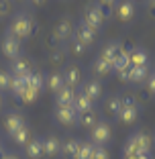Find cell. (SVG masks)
<instances>
[{
  "label": "cell",
  "mask_w": 155,
  "mask_h": 159,
  "mask_svg": "<svg viewBox=\"0 0 155 159\" xmlns=\"http://www.w3.org/2000/svg\"><path fill=\"white\" fill-rule=\"evenodd\" d=\"M82 23L84 25H88V27H92L94 31H102V27H104V14H102V10H100V6L96 4V0L94 2H90V4H86L84 6V10H82Z\"/></svg>",
  "instance_id": "cell-4"
},
{
  "label": "cell",
  "mask_w": 155,
  "mask_h": 159,
  "mask_svg": "<svg viewBox=\"0 0 155 159\" xmlns=\"http://www.w3.org/2000/svg\"><path fill=\"white\" fill-rule=\"evenodd\" d=\"M61 155V141L57 139L55 135H49L43 139V157L55 159Z\"/></svg>",
  "instance_id": "cell-14"
},
{
  "label": "cell",
  "mask_w": 155,
  "mask_h": 159,
  "mask_svg": "<svg viewBox=\"0 0 155 159\" xmlns=\"http://www.w3.org/2000/svg\"><path fill=\"white\" fill-rule=\"evenodd\" d=\"M122 159H151L149 153H135V155H129V157H122Z\"/></svg>",
  "instance_id": "cell-40"
},
{
  "label": "cell",
  "mask_w": 155,
  "mask_h": 159,
  "mask_svg": "<svg viewBox=\"0 0 155 159\" xmlns=\"http://www.w3.org/2000/svg\"><path fill=\"white\" fill-rule=\"evenodd\" d=\"M80 92L86 94L92 102H96V100L102 98V82L98 78H90V80H86V82L80 84Z\"/></svg>",
  "instance_id": "cell-12"
},
{
  "label": "cell",
  "mask_w": 155,
  "mask_h": 159,
  "mask_svg": "<svg viewBox=\"0 0 155 159\" xmlns=\"http://www.w3.org/2000/svg\"><path fill=\"white\" fill-rule=\"evenodd\" d=\"M118 0H96V4L100 6V10H102L104 19H108V16H112L114 12V6H116Z\"/></svg>",
  "instance_id": "cell-33"
},
{
  "label": "cell",
  "mask_w": 155,
  "mask_h": 159,
  "mask_svg": "<svg viewBox=\"0 0 155 159\" xmlns=\"http://www.w3.org/2000/svg\"><path fill=\"white\" fill-rule=\"evenodd\" d=\"M63 47H66V51L70 53V55H74V57H80V55H84V53H86V47L82 45L80 41H75L74 37H71Z\"/></svg>",
  "instance_id": "cell-29"
},
{
  "label": "cell",
  "mask_w": 155,
  "mask_h": 159,
  "mask_svg": "<svg viewBox=\"0 0 155 159\" xmlns=\"http://www.w3.org/2000/svg\"><path fill=\"white\" fill-rule=\"evenodd\" d=\"M153 147H155L153 135H149L147 131H135L129 135L127 143L122 147V157H129L135 153H151Z\"/></svg>",
  "instance_id": "cell-1"
},
{
  "label": "cell",
  "mask_w": 155,
  "mask_h": 159,
  "mask_svg": "<svg viewBox=\"0 0 155 159\" xmlns=\"http://www.w3.org/2000/svg\"><path fill=\"white\" fill-rule=\"evenodd\" d=\"M92 159H110V153H108L106 147H98V145H96V149H94V157H92Z\"/></svg>",
  "instance_id": "cell-37"
},
{
  "label": "cell",
  "mask_w": 155,
  "mask_h": 159,
  "mask_svg": "<svg viewBox=\"0 0 155 159\" xmlns=\"http://www.w3.org/2000/svg\"><path fill=\"white\" fill-rule=\"evenodd\" d=\"M127 57H129V66H147V61H149V53L143 47L127 49Z\"/></svg>",
  "instance_id": "cell-17"
},
{
  "label": "cell",
  "mask_w": 155,
  "mask_h": 159,
  "mask_svg": "<svg viewBox=\"0 0 155 159\" xmlns=\"http://www.w3.org/2000/svg\"><path fill=\"white\" fill-rule=\"evenodd\" d=\"M153 139H155V135H153Z\"/></svg>",
  "instance_id": "cell-46"
},
{
  "label": "cell",
  "mask_w": 155,
  "mask_h": 159,
  "mask_svg": "<svg viewBox=\"0 0 155 159\" xmlns=\"http://www.w3.org/2000/svg\"><path fill=\"white\" fill-rule=\"evenodd\" d=\"M25 155L27 159H41L43 157V139H31L25 145Z\"/></svg>",
  "instance_id": "cell-22"
},
{
  "label": "cell",
  "mask_w": 155,
  "mask_h": 159,
  "mask_svg": "<svg viewBox=\"0 0 155 159\" xmlns=\"http://www.w3.org/2000/svg\"><path fill=\"white\" fill-rule=\"evenodd\" d=\"M12 8V0H0V19H4Z\"/></svg>",
  "instance_id": "cell-36"
},
{
  "label": "cell",
  "mask_w": 155,
  "mask_h": 159,
  "mask_svg": "<svg viewBox=\"0 0 155 159\" xmlns=\"http://www.w3.org/2000/svg\"><path fill=\"white\" fill-rule=\"evenodd\" d=\"M94 108V102L86 96V94H82V92H75V98H74V110L78 114H82V112H86V110H92Z\"/></svg>",
  "instance_id": "cell-26"
},
{
  "label": "cell",
  "mask_w": 155,
  "mask_h": 159,
  "mask_svg": "<svg viewBox=\"0 0 155 159\" xmlns=\"http://www.w3.org/2000/svg\"><path fill=\"white\" fill-rule=\"evenodd\" d=\"M39 94H41V92H37V90H33V88H29V86H27V88L16 96V100H21V102H25V104H31V102H35V100L39 98Z\"/></svg>",
  "instance_id": "cell-32"
},
{
  "label": "cell",
  "mask_w": 155,
  "mask_h": 159,
  "mask_svg": "<svg viewBox=\"0 0 155 159\" xmlns=\"http://www.w3.org/2000/svg\"><path fill=\"white\" fill-rule=\"evenodd\" d=\"M4 155H6V151L2 149V145H0V159H4Z\"/></svg>",
  "instance_id": "cell-43"
},
{
  "label": "cell",
  "mask_w": 155,
  "mask_h": 159,
  "mask_svg": "<svg viewBox=\"0 0 155 159\" xmlns=\"http://www.w3.org/2000/svg\"><path fill=\"white\" fill-rule=\"evenodd\" d=\"M4 159H19V157H16V155H12V153H6Z\"/></svg>",
  "instance_id": "cell-42"
},
{
  "label": "cell",
  "mask_w": 155,
  "mask_h": 159,
  "mask_svg": "<svg viewBox=\"0 0 155 159\" xmlns=\"http://www.w3.org/2000/svg\"><path fill=\"white\" fill-rule=\"evenodd\" d=\"M94 149H96V145L94 143H84V141H82V147H80V157L78 159H92L94 157Z\"/></svg>",
  "instance_id": "cell-34"
},
{
  "label": "cell",
  "mask_w": 155,
  "mask_h": 159,
  "mask_svg": "<svg viewBox=\"0 0 155 159\" xmlns=\"http://www.w3.org/2000/svg\"><path fill=\"white\" fill-rule=\"evenodd\" d=\"M10 74L12 75H16V78H29V75L33 74V63H31V59L29 57H25V55H21V57H16L14 61H10Z\"/></svg>",
  "instance_id": "cell-11"
},
{
  "label": "cell",
  "mask_w": 155,
  "mask_h": 159,
  "mask_svg": "<svg viewBox=\"0 0 155 159\" xmlns=\"http://www.w3.org/2000/svg\"><path fill=\"white\" fill-rule=\"evenodd\" d=\"M33 29H35V20H33L31 14L29 12H16L12 16V20H10L8 29H6V33L16 37L19 41H23V39H29L33 35Z\"/></svg>",
  "instance_id": "cell-2"
},
{
  "label": "cell",
  "mask_w": 155,
  "mask_h": 159,
  "mask_svg": "<svg viewBox=\"0 0 155 159\" xmlns=\"http://www.w3.org/2000/svg\"><path fill=\"white\" fill-rule=\"evenodd\" d=\"M149 66H131L127 71L129 75V82L131 84H143V82H147V78H149Z\"/></svg>",
  "instance_id": "cell-18"
},
{
  "label": "cell",
  "mask_w": 155,
  "mask_h": 159,
  "mask_svg": "<svg viewBox=\"0 0 155 159\" xmlns=\"http://www.w3.org/2000/svg\"><path fill=\"white\" fill-rule=\"evenodd\" d=\"M100 120V114L96 108H92V110H86V112L78 114V125L84 126V129H92V126L96 125V122Z\"/></svg>",
  "instance_id": "cell-23"
},
{
  "label": "cell",
  "mask_w": 155,
  "mask_h": 159,
  "mask_svg": "<svg viewBox=\"0 0 155 159\" xmlns=\"http://www.w3.org/2000/svg\"><path fill=\"white\" fill-rule=\"evenodd\" d=\"M75 92H78V90H74V88H67V86H63V88H61L59 92L55 94V108H66V106H74V98H75Z\"/></svg>",
  "instance_id": "cell-16"
},
{
  "label": "cell",
  "mask_w": 155,
  "mask_h": 159,
  "mask_svg": "<svg viewBox=\"0 0 155 159\" xmlns=\"http://www.w3.org/2000/svg\"><path fill=\"white\" fill-rule=\"evenodd\" d=\"M61 75H63V82H66L67 88L75 90L78 86L82 84V67L78 66V63H74V61H67L66 66H63Z\"/></svg>",
  "instance_id": "cell-10"
},
{
  "label": "cell",
  "mask_w": 155,
  "mask_h": 159,
  "mask_svg": "<svg viewBox=\"0 0 155 159\" xmlns=\"http://www.w3.org/2000/svg\"><path fill=\"white\" fill-rule=\"evenodd\" d=\"M21 126H25V116L21 112H16V110H12V112H8L4 116V131L8 133H14L16 129H21Z\"/></svg>",
  "instance_id": "cell-20"
},
{
  "label": "cell",
  "mask_w": 155,
  "mask_h": 159,
  "mask_svg": "<svg viewBox=\"0 0 155 159\" xmlns=\"http://www.w3.org/2000/svg\"><path fill=\"white\" fill-rule=\"evenodd\" d=\"M121 106H122V98L118 96V94H112V96H108L106 102H104V110H106L108 116H118V112H121Z\"/></svg>",
  "instance_id": "cell-24"
},
{
  "label": "cell",
  "mask_w": 155,
  "mask_h": 159,
  "mask_svg": "<svg viewBox=\"0 0 155 159\" xmlns=\"http://www.w3.org/2000/svg\"><path fill=\"white\" fill-rule=\"evenodd\" d=\"M129 57H127V49H125V51L121 53V55L116 57V59L112 61V70L116 71V74H122V71H127L129 70Z\"/></svg>",
  "instance_id": "cell-31"
},
{
  "label": "cell",
  "mask_w": 155,
  "mask_h": 159,
  "mask_svg": "<svg viewBox=\"0 0 155 159\" xmlns=\"http://www.w3.org/2000/svg\"><path fill=\"white\" fill-rule=\"evenodd\" d=\"M45 86H47V90H51L53 94H57L63 86H66V82H63V75H61V71H51V74L45 78Z\"/></svg>",
  "instance_id": "cell-25"
},
{
  "label": "cell",
  "mask_w": 155,
  "mask_h": 159,
  "mask_svg": "<svg viewBox=\"0 0 155 159\" xmlns=\"http://www.w3.org/2000/svg\"><path fill=\"white\" fill-rule=\"evenodd\" d=\"M122 98V106H121V112H118V120L122 125H133L137 122L139 114H141V104L135 96H121Z\"/></svg>",
  "instance_id": "cell-3"
},
{
  "label": "cell",
  "mask_w": 155,
  "mask_h": 159,
  "mask_svg": "<svg viewBox=\"0 0 155 159\" xmlns=\"http://www.w3.org/2000/svg\"><path fill=\"white\" fill-rule=\"evenodd\" d=\"M2 102H4V98H2V92H0V108H2Z\"/></svg>",
  "instance_id": "cell-44"
},
{
  "label": "cell",
  "mask_w": 155,
  "mask_h": 159,
  "mask_svg": "<svg viewBox=\"0 0 155 159\" xmlns=\"http://www.w3.org/2000/svg\"><path fill=\"white\" fill-rule=\"evenodd\" d=\"M10 80H12V74L8 70H0V92L10 88Z\"/></svg>",
  "instance_id": "cell-35"
},
{
  "label": "cell",
  "mask_w": 155,
  "mask_h": 159,
  "mask_svg": "<svg viewBox=\"0 0 155 159\" xmlns=\"http://www.w3.org/2000/svg\"><path fill=\"white\" fill-rule=\"evenodd\" d=\"M55 120L61 126H75L78 125V112L74 110V106H66V108H55L53 112Z\"/></svg>",
  "instance_id": "cell-13"
},
{
  "label": "cell",
  "mask_w": 155,
  "mask_h": 159,
  "mask_svg": "<svg viewBox=\"0 0 155 159\" xmlns=\"http://www.w3.org/2000/svg\"><path fill=\"white\" fill-rule=\"evenodd\" d=\"M0 51H2V55H4L6 59L14 61L16 57L23 55V45H21V41L16 37L4 33V37H2V41H0Z\"/></svg>",
  "instance_id": "cell-6"
},
{
  "label": "cell",
  "mask_w": 155,
  "mask_h": 159,
  "mask_svg": "<svg viewBox=\"0 0 155 159\" xmlns=\"http://www.w3.org/2000/svg\"><path fill=\"white\" fill-rule=\"evenodd\" d=\"M110 139H112V129H110V125L106 120L100 118L90 129V143H94L98 147H106V143H110Z\"/></svg>",
  "instance_id": "cell-5"
},
{
  "label": "cell",
  "mask_w": 155,
  "mask_h": 159,
  "mask_svg": "<svg viewBox=\"0 0 155 159\" xmlns=\"http://www.w3.org/2000/svg\"><path fill=\"white\" fill-rule=\"evenodd\" d=\"M96 37H98V31H94L92 27L84 25L82 20L75 25V29H74V39H75V41H80L86 49H88V47H92L96 43Z\"/></svg>",
  "instance_id": "cell-9"
},
{
  "label": "cell",
  "mask_w": 155,
  "mask_h": 159,
  "mask_svg": "<svg viewBox=\"0 0 155 159\" xmlns=\"http://www.w3.org/2000/svg\"><path fill=\"white\" fill-rule=\"evenodd\" d=\"M147 92L151 94V96H155V71L153 74H149V78H147Z\"/></svg>",
  "instance_id": "cell-38"
},
{
  "label": "cell",
  "mask_w": 155,
  "mask_h": 159,
  "mask_svg": "<svg viewBox=\"0 0 155 159\" xmlns=\"http://www.w3.org/2000/svg\"><path fill=\"white\" fill-rule=\"evenodd\" d=\"M125 51V45H122L121 41H108L106 45L102 47V51H100L98 57H102V59H106L108 63H112L114 59H116L121 53Z\"/></svg>",
  "instance_id": "cell-15"
},
{
  "label": "cell",
  "mask_w": 155,
  "mask_h": 159,
  "mask_svg": "<svg viewBox=\"0 0 155 159\" xmlns=\"http://www.w3.org/2000/svg\"><path fill=\"white\" fill-rule=\"evenodd\" d=\"M133 2H135V4H137V2H145V0H133Z\"/></svg>",
  "instance_id": "cell-45"
},
{
  "label": "cell",
  "mask_w": 155,
  "mask_h": 159,
  "mask_svg": "<svg viewBox=\"0 0 155 159\" xmlns=\"http://www.w3.org/2000/svg\"><path fill=\"white\" fill-rule=\"evenodd\" d=\"M145 6H147L149 16H153V19H155V0H145Z\"/></svg>",
  "instance_id": "cell-39"
},
{
  "label": "cell",
  "mask_w": 155,
  "mask_h": 159,
  "mask_svg": "<svg viewBox=\"0 0 155 159\" xmlns=\"http://www.w3.org/2000/svg\"><path fill=\"white\" fill-rule=\"evenodd\" d=\"M27 86L37 90V92H41V90L45 88V74H43V71H33V74L27 78Z\"/></svg>",
  "instance_id": "cell-28"
},
{
  "label": "cell",
  "mask_w": 155,
  "mask_h": 159,
  "mask_svg": "<svg viewBox=\"0 0 155 159\" xmlns=\"http://www.w3.org/2000/svg\"><path fill=\"white\" fill-rule=\"evenodd\" d=\"M74 29H75V25H74V20H71L70 16H61V19L57 20V25L53 27L51 33L61 45H66V43L74 37Z\"/></svg>",
  "instance_id": "cell-7"
},
{
  "label": "cell",
  "mask_w": 155,
  "mask_h": 159,
  "mask_svg": "<svg viewBox=\"0 0 155 159\" xmlns=\"http://www.w3.org/2000/svg\"><path fill=\"white\" fill-rule=\"evenodd\" d=\"M135 14H137V4L133 2V0H118L116 6H114V12L112 16H116L121 23H131L133 19H135Z\"/></svg>",
  "instance_id": "cell-8"
},
{
  "label": "cell",
  "mask_w": 155,
  "mask_h": 159,
  "mask_svg": "<svg viewBox=\"0 0 155 159\" xmlns=\"http://www.w3.org/2000/svg\"><path fill=\"white\" fill-rule=\"evenodd\" d=\"M8 137L16 143V145H27L29 141H31V131H29V126L25 125V126H21V129H16L14 133H10Z\"/></svg>",
  "instance_id": "cell-27"
},
{
  "label": "cell",
  "mask_w": 155,
  "mask_h": 159,
  "mask_svg": "<svg viewBox=\"0 0 155 159\" xmlns=\"http://www.w3.org/2000/svg\"><path fill=\"white\" fill-rule=\"evenodd\" d=\"M29 2H31V4H35V6H39V4H43L45 0H29Z\"/></svg>",
  "instance_id": "cell-41"
},
{
  "label": "cell",
  "mask_w": 155,
  "mask_h": 159,
  "mask_svg": "<svg viewBox=\"0 0 155 159\" xmlns=\"http://www.w3.org/2000/svg\"><path fill=\"white\" fill-rule=\"evenodd\" d=\"M27 88V78H16V75H12V80H10V88H8V92L12 94L14 98L19 96L23 90Z\"/></svg>",
  "instance_id": "cell-30"
},
{
  "label": "cell",
  "mask_w": 155,
  "mask_h": 159,
  "mask_svg": "<svg viewBox=\"0 0 155 159\" xmlns=\"http://www.w3.org/2000/svg\"><path fill=\"white\" fill-rule=\"evenodd\" d=\"M80 147H82L80 139H67L66 143H61V155L66 159H78L80 157Z\"/></svg>",
  "instance_id": "cell-19"
},
{
  "label": "cell",
  "mask_w": 155,
  "mask_h": 159,
  "mask_svg": "<svg viewBox=\"0 0 155 159\" xmlns=\"http://www.w3.org/2000/svg\"><path fill=\"white\" fill-rule=\"evenodd\" d=\"M92 71H94V75L96 78H108V75H112L114 74V70H112V63H108L106 59H102V57H96L94 59V63H92Z\"/></svg>",
  "instance_id": "cell-21"
}]
</instances>
